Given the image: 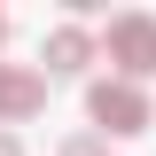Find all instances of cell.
I'll return each mask as SVG.
<instances>
[{"label":"cell","mask_w":156,"mask_h":156,"mask_svg":"<svg viewBox=\"0 0 156 156\" xmlns=\"http://www.w3.org/2000/svg\"><path fill=\"white\" fill-rule=\"evenodd\" d=\"M39 109H47V78L23 70V62H0V133L8 125H31Z\"/></svg>","instance_id":"3957f363"},{"label":"cell","mask_w":156,"mask_h":156,"mask_svg":"<svg viewBox=\"0 0 156 156\" xmlns=\"http://www.w3.org/2000/svg\"><path fill=\"white\" fill-rule=\"evenodd\" d=\"M101 55L117 62V78L133 86V78L156 70V16H140V8H125V16H109V31H101Z\"/></svg>","instance_id":"6da1fadb"},{"label":"cell","mask_w":156,"mask_h":156,"mask_svg":"<svg viewBox=\"0 0 156 156\" xmlns=\"http://www.w3.org/2000/svg\"><path fill=\"white\" fill-rule=\"evenodd\" d=\"M86 117H94L101 133H148V94H140V86H125V78H94Z\"/></svg>","instance_id":"7a4b0ae2"},{"label":"cell","mask_w":156,"mask_h":156,"mask_svg":"<svg viewBox=\"0 0 156 156\" xmlns=\"http://www.w3.org/2000/svg\"><path fill=\"white\" fill-rule=\"evenodd\" d=\"M39 62H47V78H78L94 62V31H86V23H55L47 47H39Z\"/></svg>","instance_id":"277c9868"},{"label":"cell","mask_w":156,"mask_h":156,"mask_svg":"<svg viewBox=\"0 0 156 156\" xmlns=\"http://www.w3.org/2000/svg\"><path fill=\"white\" fill-rule=\"evenodd\" d=\"M0 156H23V140H16V133H0Z\"/></svg>","instance_id":"8992f818"},{"label":"cell","mask_w":156,"mask_h":156,"mask_svg":"<svg viewBox=\"0 0 156 156\" xmlns=\"http://www.w3.org/2000/svg\"><path fill=\"white\" fill-rule=\"evenodd\" d=\"M62 156H101V140H94V133H70V140H62Z\"/></svg>","instance_id":"5b68a950"},{"label":"cell","mask_w":156,"mask_h":156,"mask_svg":"<svg viewBox=\"0 0 156 156\" xmlns=\"http://www.w3.org/2000/svg\"><path fill=\"white\" fill-rule=\"evenodd\" d=\"M0 39H8V16H0Z\"/></svg>","instance_id":"52a82bcc"}]
</instances>
